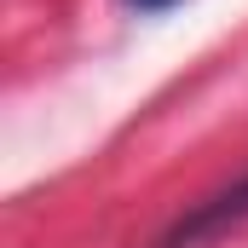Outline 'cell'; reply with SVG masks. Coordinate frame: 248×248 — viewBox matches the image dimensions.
<instances>
[{"mask_svg": "<svg viewBox=\"0 0 248 248\" xmlns=\"http://www.w3.org/2000/svg\"><path fill=\"white\" fill-rule=\"evenodd\" d=\"M237 219H248V179H243V185H231V190H219L214 202H202L190 219H179V231H173L162 248H202L208 237H219V231L237 225Z\"/></svg>", "mask_w": 248, "mask_h": 248, "instance_id": "1", "label": "cell"}, {"mask_svg": "<svg viewBox=\"0 0 248 248\" xmlns=\"http://www.w3.org/2000/svg\"><path fill=\"white\" fill-rule=\"evenodd\" d=\"M133 6H150V12H156V6H173V0H133Z\"/></svg>", "mask_w": 248, "mask_h": 248, "instance_id": "2", "label": "cell"}]
</instances>
